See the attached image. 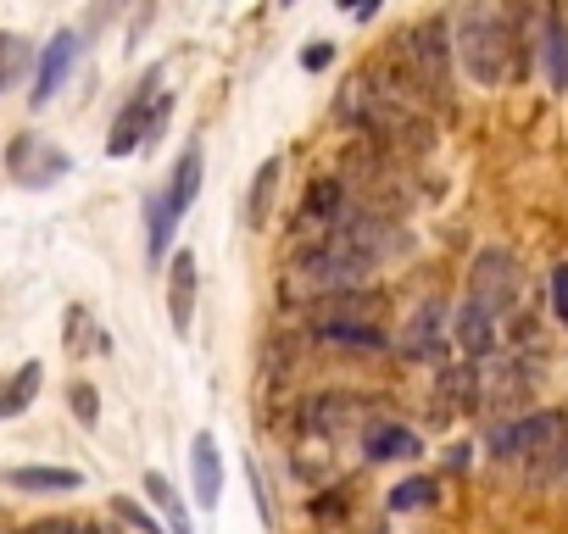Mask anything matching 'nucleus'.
I'll use <instances>...</instances> for the list:
<instances>
[{
    "label": "nucleus",
    "instance_id": "b1692460",
    "mask_svg": "<svg viewBox=\"0 0 568 534\" xmlns=\"http://www.w3.org/2000/svg\"><path fill=\"white\" fill-rule=\"evenodd\" d=\"M145 223H151V261H162V256H168V234H173V217H168L162 195L145 201Z\"/></svg>",
    "mask_w": 568,
    "mask_h": 534
},
{
    "label": "nucleus",
    "instance_id": "423d86ee",
    "mask_svg": "<svg viewBox=\"0 0 568 534\" xmlns=\"http://www.w3.org/2000/svg\"><path fill=\"white\" fill-rule=\"evenodd\" d=\"M168 112H173V95L162 90V68H145V79H140L134 101H129V106L118 112V123H112L106 156H129V151L151 145V140L168 129Z\"/></svg>",
    "mask_w": 568,
    "mask_h": 534
},
{
    "label": "nucleus",
    "instance_id": "2eb2a0df",
    "mask_svg": "<svg viewBox=\"0 0 568 534\" xmlns=\"http://www.w3.org/2000/svg\"><path fill=\"white\" fill-rule=\"evenodd\" d=\"M190 479H195V501L201 506H217L223 501V462H217V440L212 434H195L190 440Z\"/></svg>",
    "mask_w": 568,
    "mask_h": 534
},
{
    "label": "nucleus",
    "instance_id": "ddd939ff",
    "mask_svg": "<svg viewBox=\"0 0 568 534\" xmlns=\"http://www.w3.org/2000/svg\"><path fill=\"white\" fill-rule=\"evenodd\" d=\"M201 173H206V151H201V140H190L184 156H179V167H173V184H168V195H162V206H168L173 223H179V217L190 212V201L201 195Z\"/></svg>",
    "mask_w": 568,
    "mask_h": 534
},
{
    "label": "nucleus",
    "instance_id": "9b49d317",
    "mask_svg": "<svg viewBox=\"0 0 568 534\" xmlns=\"http://www.w3.org/2000/svg\"><path fill=\"white\" fill-rule=\"evenodd\" d=\"M402 351L413 362H440L446 357V307L440 301H424L413 312V324L402 329Z\"/></svg>",
    "mask_w": 568,
    "mask_h": 534
},
{
    "label": "nucleus",
    "instance_id": "9d476101",
    "mask_svg": "<svg viewBox=\"0 0 568 534\" xmlns=\"http://www.w3.org/2000/svg\"><path fill=\"white\" fill-rule=\"evenodd\" d=\"M346 178H313L307 184V195H302V212H296V223H302V234H313V239H324L329 228H335V217L346 212Z\"/></svg>",
    "mask_w": 568,
    "mask_h": 534
},
{
    "label": "nucleus",
    "instance_id": "20e7f679",
    "mask_svg": "<svg viewBox=\"0 0 568 534\" xmlns=\"http://www.w3.org/2000/svg\"><path fill=\"white\" fill-rule=\"evenodd\" d=\"M379 307H385L379 290L335 296V301L313 307V318H307L313 324V340H324L335 351H368V357H379V351H390V335L379 324Z\"/></svg>",
    "mask_w": 568,
    "mask_h": 534
},
{
    "label": "nucleus",
    "instance_id": "f8f14e48",
    "mask_svg": "<svg viewBox=\"0 0 568 534\" xmlns=\"http://www.w3.org/2000/svg\"><path fill=\"white\" fill-rule=\"evenodd\" d=\"M195 296H201V279H195V250H179L168 261V318L179 335H190L195 324Z\"/></svg>",
    "mask_w": 568,
    "mask_h": 534
},
{
    "label": "nucleus",
    "instance_id": "f257e3e1",
    "mask_svg": "<svg viewBox=\"0 0 568 534\" xmlns=\"http://www.w3.org/2000/svg\"><path fill=\"white\" fill-rule=\"evenodd\" d=\"M368 274L374 261L335 245V239H313V250H302L291 267H284V301H307V307H324L335 296H357L368 290Z\"/></svg>",
    "mask_w": 568,
    "mask_h": 534
},
{
    "label": "nucleus",
    "instance_id": "cd10ccee",
    "mask_svg": "<svg viewBox=\"0 0 568 534\" xmlns=\"http://www.w3.org/2000/svg\"><path fill=\"white\" fill-rule=\"evenodd\" d=\"M551 312H557L562 329H568V267H551Z\"/></svg>",
    "mask_w": 568,
    "mask_h": 534
},
{
    "label": "nucleus",
    "instance_id": "4468645a",
    "mask_svg": "<svg viewBox=\"0 0 568 534\" xmlns=\"http://www.w3.org/2000/svg\"><path fill=\"white\" fill-rule=\"evenodd\" d=\"M452 335H457V346H463V357L468 362H490L496 357V318H485L479 307H457V318H452Z\"/></svg>",
    "mask_w": 568,
    "mask_h": 534
},
{
    "label": "nucleus",
    "instance_id": "39448f33",
    "mask_svg": "<svg viewBox=\"0 0 568 534\" xmlns=\"http://www.w3.org/2000/svg\"><path fill=\"white\" fill-rule=\"evenodd\" d=\"M402 57V79L429 95V101H452V23L446 18H424L402 34L396 45Z\"/></svg>",
    "mask_w": 568,
    "mask_h": 534
},
{
    "label": "nucleus",
    "instance_id": "aec40b11",
    "mask_svg": "<svg viewBox=\"0 0 568 534\" xmlns=\"http://www.w3.org/2000/svg\"><path fill=\"white\" fill-rule=\"evenodd\" d=\"M145 495H151V501H156V512L168 517V534H195V528H190V512H184V501H179V490H173L156 468L145 473Z\"/></svg>",
    "mask_w": 568,
    "mask_h": 534
},
{
    "label": "nucleus",
    "instance_id": "f03ea898",
    "mask_svg": "<svg viewBox=\"0 0 568 534\" xmlns=\"http://www.w3.org/2000/svg\"><path fill=\"white\" fill-rule=\"evenodd\" d=\"M513 51H518V23L496 7H468L452 29V57L474 84H501L507 73H518Z\"/></svg>",
    "mask_w": 568,
    "mask_h": 534
},
{
    "label": "nucleus",
    "instance_id": "a878e982",
    "mask_svg": "<svg viewBox=\"0 0 568 534\" xmlns=\"http://www.w3.org/2000/svg\"><path fill=\"white\" fill-rule=\"evenodd\" d=\"M68 396H73V418H79V423H90V429H95V418H101V396H95V390H90V384H73V390H68Z\"/></svg>",
    "mask_w": 568,
    "mask_h": 534
},
{
    "label": "nucleus",
    "instance_id": "c85d7f7f",
    "mask_svg": "<svg viewBox=\"0 0 568 534\" xmlns=\"http://www.w3.org/2000/svg\"><path fill=\"white\" fill-rule=\"evenodd\" d=\"M329 62H335V45H329V40H318V45L302 51V68H307V73H324Z\"/></svg>",
    "mask_w": 568,
    "mask_h": 534
},
{
    "label": "nucleus",
    "instance_id": "bb28decb",
    "mask_svg": "<svg viewBox=\"0 0 568 534\" xmlns=\"http://www.w3.org/2000/svg\"><path fill=\"white\" fill-rule=\"evenodd\" d=\"M112 512H118L134 534H162V528H156V517H151V512H140V506H134V501H123V495L112 501Z\"/></svg>",
    "mask_w": 568,
    "mask_h": 534
},
{
    "label": "nucleus",
    "instance_id": "7ed1b4c3",
    "mask_svg": "<svg viewBox=\"0 0 568 534\" xmlns=\"http://www.w3.org/2000/svg\"><path fill=\"white\" fill-rule=\"evenodd\" d=\"M490 456L524 462L535 484L557 479L562 462H568V412H529V418L496 423L490 429Z\"/></svg>",
    "mask_w": 568,
    "mask_h": 534
},
{
    "label": "nucleus",
    "instance_id": "5701e85b",
    "mask_svg": "<svg viewBox=\"0 0 568 534\" xmlns=\"http://www.w3.org/2000/svg\"><path fill=\"white\" fill-rule=\"evenodd\" d=\"M273 184H278V156H267V162L256 167V178H251V201H245V223H251V228H262V223H267Z\"/></svg>",
    "mask_w": 568,
    "mask_h": 534
},
{
    "label": "nucleus",
    "instance_id": "1a4fd4ad",
    "mask_svg": "<svg viewBox=\"0 0 568 534\" xmlns=\"http://www.w3.org/2000/svg\"><path fill=\"white\" fill-rule=\"evenodd\" d=\"M73 62H79V34L73 29H62V34H51L45 40V51H40V62H34V106H45L62 84H68V73H73Z\"/></svg>",
    "mask_w": 568,
    "mask_h": 534
},
{
    "label": "nucleus",
    "instance_id": "412c9836",
    "mask_svg": "<svg viewBox=\"0 0 568 534\" xmlns=\"http://www.w3.org/2000/svg\"><path fill=\"white\" fill-rule=\"evenodd\" d=\"M357 412H363V407H357L352 396H318V401L307 407V423H313L318 434H341Z\"/></svg>",
    "mask_w": 568,
    "mask_h": 534
},
{
    "label": "nucleus",
    "instance_id": "6ab92c4d",
    "mask_svg": "<svg viewBox=\"0 0 568 534\" xmlns=\"http://www.w3.org/2000/svg\"><path fill=\"white\" fill-rule=\"evenodd\" d=\"M40 379H45L40 362H23L12 379H0V418H23L34 407V396H40Z\"/></svg>",
    "mask_w": 568,
    "mask_h": 534
},
{
    "label": "nucleus",
    "instance_id": "0eeeda50",
    "mask_svg": "<svg viewBox=\"0 0 568 534\" xmlns=\"http://www.w3.org/2000/svg\"><path fill=\"white\" fill-rule=\"evenodd\" d=\"M513 301H518V261L507 250H479L468 274V307H479L485 318H507Z\"/></svg>",
    "mask_w": 568,
    "mask_h": 534
},
{
    "label": "nucleus",
    "instance_id": "4be33fe9",
    "mask_svg": "<svg viewBox=\"0 0 568 534\" xmlns=\"http://www.w3.org/2000/svg\"><path fill=\"white\" fill-rule=\"evenodd\" d=\"M29 62H34V45L23 34H0V95L18 90V79L29 73Z\"/></svg>",
    "mask_w": 568,
    "mask_h": 534
},
{
    "label": "nucleus",
    "instance_id": "393cba45",
    "mask_svg": "<svg viewBox=\"0 0 568 534\" xmlns=\"http://www.w3.org/2000/svg\"><path fill=\"white\" fill-rule=\"evenodd\" d=\"M429 501H435V479H402L390 490V506L396 512H413V506H429Z\"/></svg>",
    "mask_w": 568,
    "mask_h": 534
},
{
    "label": "nucleus",
    "instance_id": "6e6552de",
    "mask_svg": "<svg viewBox=\"0 0 568 534\" xmlns=\"http://www.w3.org/2000/svg\"><path fill=\"white\" fill-rule=\"evenodd\" d=\"M68 167H73V162H68V151H62V145H45L40 134H18V140L7 145V173H12L18 184H29V189L57 184Z\"/></svg>",
    "mask_w": 568,
    "mask_h": 534
},
{
    "label": "nucleus",
    "instance_id": "a211bd4d",
    "mask_svg": "<svg viewBox=\"0 0 568 534\" xmlns=\"http://www.w3.org/2000/svg\"><path fill=\"white\" fill-rule=\"evenodd\" d=\"M540 62H546L551 90H568V29H562L557 12L540 18Z\"/></svg>",
    "mask_w": 568,
    "mask_h": 534
},
{
    "label": "nucleus",
    "instance_id": "f3484780",
    "mask_svg": "<svg viewBox=\"0 0 568 534\" xmlns=\"http://www.w3.org/2000/svg\"><path fill=\"white\" fill-rule=\"evenodd\" d=\"M79 484H84L79 468H12L7 473V490H23V495H62Z\"/></svg>",
    "mask_w": 568,
    "mask_h": 534
},
{
    "label": "nucleus",
    "instance_id": "dca6fc26",
    "mask_svg": "<svg viewBox=\"0 0 568 534\" xmlns=\"http://www.w3.org/2000/svg\"><path fill=\"white\" fill-rule=\"evenodd\" d=\"M363 451H368V462H407V456L424 451V440H418L407 423H374V429L363 434Z\"/></svg>",
    "mask_w": 568,
    "mask_h": 534
}]
</instances>
